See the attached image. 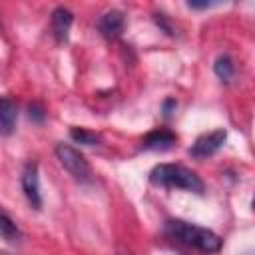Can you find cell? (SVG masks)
Instances as JSON below:
<instances>
[{"mask_svg": "<svg viewBox=\"0 0 255 255\" xmlns=\"http://www.w3.org/2000/svg\"><path fill=\"white\" fill-rule=\"evenodd\" d=\"M163 231L173 241L187 245V247H193V249L203 251V253H217L223 245V239L217 233H213L211 229L187 223L183 219H167L163 225Z\"/></svg>", "mask_w": 255, "mask_h": 255, "instance_id": "obj_1", "label": "cell"}, {"mask_svg": "<svg viewBox=\"0 0 255 255\" xmlns=\"http://www.w3.org/2000/svg\"><path fill=\"white\" fill-rule=\"evenodd\" d=\"M149 181L159 187H175L185 189L197 195H203V179L189 167L179 163H159L149 171Z\"/></svg>", "mask_w": 255, "mask_h": 255, "instance_id": "obj_2", "label": "cell"}, {"mask_svg": "<svg viewBox=\"0 0 255 255\" xmlns=\"http://www.w3.org/2000/svg\"><path fill=\"white\" fill-rule=\"evenodd\" d=\"M56 157L62 163V167L80 183H90L92 181V167L84 153L68 143H58L56 145Z\"/></svg>", "mask_w": 255, "mask_h": 255, "instance_id": "obj_3", "label": "cell"}, {"mask_svg": "<svg viewBox=\"0 0 255 255\" xmlns=\"http://www.w3.org/2000/svg\"><path fill=\"white\" fill-rule=\"evenodd\" d=\"M225 139H227V131H225L223 128L213 129V131H209V133H203V135H199V137L195 139V143L189 147V155H191L193 159H207V157L215 155V153L223 147Z\"/></svg>", "mask_w": 255, "mask_h": 255, "instance_id": "obj_4", "label": "cell"}, {"mask_svg": "<svg viewBox=\"0 0 255 255\" xmlns=\"http://www.w3.org/2000/svg\"><path fill=\"white\" fill-rule=\"evenodd\" d=\"M20 183H22V191L30 203V207H34L36 211L42 209V193H40V177H38V163L36 161H28L22 169L20 175Z\"/></svg>", "mask_w": 255, "mask_h": 255, "instance_id": "obj_5", "label": "cell"}, {"mask_svg": "<svg viewBox=\"0 0 255 255\" xmlns=\"http://www.w3.org/2000/svg\"><path fill=\"white\" fill-rule=\"evenodd\" d=\"M126 26V18L120 10H108L106 14H102V18L98 20V30L102 32L104 38L108 40H116L122 36Z\"/></svg>", "mask_w": 255, "mask_h": 255, "instance_id": "obj_6", "label": "cell"}, {"mask_svg": "<svg viewBox=\"0 0 255 255\" xmlns=\"http://www.w3.org/2000/svg\"><path fill=\"white\" fill-rule=\"evenodd\" d=\"M177 141V135L171 129H153L147 135H143L141 139V149H151V151H165L169 147H173Z\"/></svg>", "mask_w": 255, "mask_h": 255, "instance_id": "obj_7", "label": "cell"}, {"mask_svg": "<svg viewBox=\"0 0 255 255\" xmlns=\"http://www.w3.org/2000/svg\"><path fill=\"white\" fill-rule=\"evenodd\" d=\"M72 24H74V14L68 8L58 6L52 12V32H54L56 42H66L68 40V32H70Z\"/></svg>", "mask_w": 255, "mask_h": 255, "instance_id": "obj_8", "label": "cell"}, {"mask_svg": "<svg viewBox=\"0 0 255 255\" xmlns=\"http://www.w3.org/2000/svg\"><path fill=\"white\" fill-rule=\"evenodd\" d=\"M16 120H18V108L16 104L4 96L0 102V131L2 135H10L16 128Z\"/></svg>", "mask_w": 255, "mask_h": 255, "instance_id": "obj_9", "label": "cell"}, {"mask_svg": "<svg viewBox=\"0 0 255 255\" xmlns=\"http://www.w3.org/2000/svg\"><path fill=\"white\" fill-rule=\"evenodd\" d=\"M213 72H215V76H217L223 84H229V82L233 80V76H235V64H233V58H231L229 54H221V56H217L215 62H213Z\"/></svg>", "mask_w": 255, "mask_h": 255, "instance_id": "obj_10", "label": "cell"}, {"mask_svg": "<svg viewBox=\"0 0 255 255\" xmlns=\"http://www.w3.org/2000/svg\"><path fill=\"white\" fill-rule=\"evenodd\" d=\"M0 229H2V239L8 243H16L22 237L20 229L16 227V223H12V219L8 217L6 211H2V215H0Z\"/></svg>", "mask_w": 255, "mask_h": 255, "instance_id": "obj_11", "label": "cell"}, {"mask_svg": "<svg viewBox=\"0 0 255 255\" xmlns=\"http://www.w3.org/2000/svg\"><path fill=\"white\" fill-rule=\"evenodd\" d=\"M70 137L76 143H82V145H98L102 141L100 133L90 131V129H84V128H76V126L70 129Z\"/></svg>", "mask_w": 255, "mask_h": 255, "instance_id": "obj_12", "label": "cell"}, {"mask_svg": "<svg viewBox=\"0 0 255 255\" xmlns=\"http://www.w3.org/2000/svg\"><path fill=\"white\" fill-rule=\"evenodd\" d=\"M153 22H155L157 28H159L161 32H165L167 36H173V34H175V32H173V26H171V22H169V18H167L163 12L153 14Z\"/></svg>", "mask_w": 255, "mask_h": 255, "instance_id": "obj_13", "label": "cell"}, {"mask_svg": "<svg viewBox=\"0 0 255 255\" xmlns=\"http://www.w3.org/2000/svg\"><path fill=\"white\" fill-rule=\"evenodd\" d=\"M28 118L34 122V124H42L46 120V112L40 104H30L28 106Z\"/></svg>", "mask_w": 255, "mask_h": 255, "instance_id": "obj_14", "label": "cell"}, {"mask_svg": "<svg viewBox=\"0 0 255 255\" xmlns=\"http://www.w3.org/2000/svg\"><path fill=\"white\" fill-rule=\"evenodd\" d=\"M175 106H177V104H175V100H173V98H167V100L163 102V108H161L163 116H165V118H169V116H171V112L175 110Z\"/></svg>", "mask_w": 255, "mask_h": 255, "instance_id": "obj_15", "label": "cell"}, {"mask_svg": "<svg viewBox=\"0 0 255 255\" xmlns=\"http://www.w3.org/2000/svg\"><path fill=\"white\" fill-rule=\"evenodd\" d=\"M187 6L189 8H193V10H205V8H211V6H215V2H195V0H189L187 2Z\"/></svg>", "mask_w": 255, "mask_h": 255, "instance_id": "obj_16", "label": "cell"}, {"mask_svg": "<svg viewBox=\"0 0 255 255\" xmlns=\"http://www.w3.org/2000/svg\"><path fill=\"white\" fill-rule=\"evenodd\" d=\"M253 209H255V199H253Z\"/></svg>", "mask_w": 255, "mask_h": 255, "instance_id": "obj_17", "label": "cell"}]
</instances>
